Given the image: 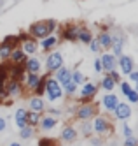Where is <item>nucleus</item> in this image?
Returning <instances> with one entry per match:
<instances>
[{"instance_id":"nucleus-1","label":"nucleus","mask_w":138,"mask_h":146,"mask_svg":"<svg viewBox=\"0 0 138 146\" xmlns=\"http://www.w3.org/2000/svg\"><path fill=\"white\" fill-rule=\"evenodd\" d=\"M98 108H100L98 102L96 104L94 102H79L75 109H73V116L79 121H91L98 114Z\"/></svg>"},{"instance_id":"nucleus-2","label":"nucleus","mask_w":138,"mask_h":146,"mask_svg":"<svg viewBox=\"0 0 138 146\" xmlns=\"http://www.w3.org/2000/svg\"><path fill=\"white\" fill-rule=\"evenodd\" d=\"M91 129H93V135H98V137H105V135L112 134L114 130V125L110 123V120L103 114H96L93 120H91Z\"/></svg>"},{"instance_id":"nucleus-3","label":"nucleus","mask_w":138,"mask_h":146,"mask_svg":"<svg viewBox=\"0 0 138 146\" xmlns=\"http://www.w3.org/2000/svg\"><path fill=\"white\" fill-rule=\"evenodd\" d=\"M46 97H47L49 102H54V100H61L63 99V88H61V85L51 74L46 78Z\"/></svg>"},{"instance_id":"nucleus-4","label":"nucleus","mask_w":138,"mask_h":146,"mask_svg":"<svg viewBox=\"0 0 138 146\" xmlns=\"http://www.w3.org/2000/svg\"><path fill=\"white\" fill-rule=\"evenodd\" d=\"M18 39H19L18 46L21 48V51H23L26 56H35L39 53V40L30 37L28 34H21V35H18Z\"/></svg>"},{"instance_id":"nucleus-5","label":"nucleus","mask_w":138,"mask_h":146,"mask_svg":"<svg viewBox=\"0 0 138 146\" xmlns=\"http://www.w3.org/2000/svg\"><path fill=\"white\" fill-rule=\"evenodd\" d=\"M26 34L30 37H33L35 40H42V39H46L47 35H52L51 30H49V27H47L46 19H42V21H33V23L28 27V32Z\"/></svg>"},{"instance_id":"nucleus-6","label":"nucleus","mask_w":138,"mask_h":146,"mask_svg":"<svg viewBox=\"0 0 138 146\" xmlns=\"http://www.w3.org/2000/svg\"><path fill=\"white\" fill-rule=\"evenodd\" d=\"M44 65H46V72H49V74H52V72H56L60 67H63L65 65V58H63L61 51L54 49V51H51V53H47Z\"/></svg>"},{"instance_id":"nucleus-7","label":"nucleus","mask_w":138,"mask_h":146,"mask_svg":"<svg viewBox=\"0 0 138 146\" xmlns=\"http://www.w3.org/2000/svg\"><path fill=\"white\" fill-rule=\"evenodd\" d=\"M112 35V46H110V53L114 56H121L124 53V42H126V35L124 32H121V30H114V32H110Z\"/></svg>"},{"instance_id":"nucleus-8","label":"nucleus","mask_w":138,"mask_h":146,"mask_svg":"<svg viewBox=\"0 0 138 146\" xmlns=\"http://www.w3.org/2000/svg\"><path fill=\"white\" fill-rule=\"evenodd\" d=\"M98 90H100L98 85H94V83H91V81H86L77 90V93H79V102H91L94 97H96Z\"/></svg>"},{"instance_id":"nucleus-9","label":"nucleus","mask_w":138,"mask_h":146,"mask_svg":"<svg viewBox=\"0 0 138 146\" xmlns=\"http://www.w3.org/2000/svg\"><path fill=\"white\" fill-rule=\"evenodd\" d=\"M82 25L79 23H65L60 32V40H67V42H77V35Z\"/></svg>"},{"instance_id":"nucleus-10","label":"nucleus","mask_w":138,"mask_h":146,"mask_svg":"<svg viewBox=\"0 0 138 146\" xmlns=\"http://www.w3.org/2000/svg\"><path fill=\"white\" fill-rule=\"evenodd\" d=\"M18 44H19V39L18 37H12V35H7L4 40H0V60L7 62L10 51H12Z\"/></svg>"},{"instance_id":"nucleus-11","label":"nucleus","mask_w":138,"mask_h":146,"mask_svg":"<svg viewBox=\"0 0 138 146\" xmlns=\"http://www.w3.org/2000/svg\"><path fill=\"white\" fill-rule=\"evenodd\" d=\"M5 93L9 99H18L25 93V88H23V83L21 81H16V79H7L5 81V86H4Z\"/></svg>"},{"instance_id":"nucleus-12","label":"nucleus","mask_w":138,"mask_h":146,"mask_svg":"<svg viewBox=\"0 0 138 146\" xmlns=\"http://www.w3.org/2000/svg\"><path fill=\"white\" fill-rule=\"evenodd\" d=\"M117 69L121 76H128L131 70H135V58L122 53L121 56H117Z\"/></svg>"},{"instance_id":"nucleus-13","label":"nucleus","mask_w":138,"mask_h":146,"mask_svg":"<svg viewBox=\"0 0 138 146\" xmlns=\"http://www.w3.org/2000/svg\"><path fill=\"white\" fill-rule=\"evenodd\" d=\"M131 104H128V102H121L119 100V104H117V108L114 109V116H115V120H119V121H128L129 118H131Z\"/></svg>"},{"instance_id":"nucleus-14","label":"nucleus","mask_w":138,"mask_h":146,"mask_svg":"<svg viewBox=\"0 0 138 146\" xmlns=\"http://www.w3.org/2000/svg\"><path fill=\"white\" fill-rule=\"evenodd\" d=\"M60 44V35L52 34V35H47L46 39L39 40V49L44 51V53H51V51H54L56 46Z\"/></svg>"},{"instance_id":"nucleus-15","label":"nucleus","mask_w":138,"mask_h":146,"mask_svg":"<svg viewBox=\"0 0 138 146\" xmlns=\"http://www.w3.org/2000/svg\"><path fill=\"white\" fill-rule=\"evenodd\" d=\"M117 104H119V97L115 95V93H105L103 95V99H101V102H100V106L105 109V113H109V114H112L114 113V109L117 108Z\"/></svg>"},{"instance_id":"nucleus-16","label":"nucleus","mask_w":138,"mask_h":146,"mask_svg":"<svg viewBox=\"0 0 138 146\" xmlns=\"http://www.w3.org/2000/svg\"><path fill=\"white\" fill-rule=\"evenodd\" d=\"M100 62H101V69H103L105 74L114 70V69H117V56H114L110 51H105V53L100 56Z\"/></svg>"},{"instance_id":"nucleus-17","label":"nucleus","mask_w":138,"mask_h":146,"mask_svg":"<svg viewBox=\"0 0 138 146\" xmlns=\"http://www.w3.org/2000/svg\"><path fill=\"white\" fill-rule=\"evenodd\" d=\"M56 125H58V118L51 116V114H47V113H42V114H40L39 127H40L42 132H51V130H54Z\"/></svg>"},{"instance_id":"nucleus-18","label":"nucleus","mask_w":138,"mask_h":146,"mask_svg":"<svg viewBox=\"0 0 138 146\" xmlns=\"http://www.w3.org/2000/svg\"><path fill=\"white\" fill-rule=\"evenodd\" d=\"M77 137H79V132H77V129L73 127V125H65L63 130L60 132V141L61 143H68V144L75 143Z\"/></svg>"},{"instance_id":"nucleus-19","label":"nucleus","mask_w":138,"mask_h":146,"mask_svg":"<svg viewBox=\"0 0 138 146\" xmlns=\"http://www.w3.org/2000/svg\"><path fill=\"white\" fill-rule=\"evenodd\" d=\"M46 108H47V104H46V100H44V97H37V95H31L30 99H28V111H37V113H44L46 111Z\"/></svg>"},{"instance_id":"nucleus-20","label":"nucleus","mask_w":138,"mask_h":146,"mask_svg":"<svg viewBox=\"0 0 138 146\" xmlns=\"http://www.w3.org/2000/svg\"><path fill=\"white\" fill-rule=\"evenodd\" d=\"M52 78H54L60 85L63 86V85H67V83H70L72 81V69L70 67H67V65H63V67H60L56 72H52Z\"/></svg>"},{"instance_id":"nucleus-21","label":"nucleus","mask_w":138,"mask_h":146,"mask_svg":"<svg viewBox=\"0 0 138 146\" xmlns=\"http://www.w3.org/2000/svg\"><path fill=\"white\" fill-rule=\"evenodd\" d=\"M23 67H25V72L40 74V70H42V62H40V58H37V56H28V58L25 60Z\"/></svg>"},{"instance_id":"nucleus-22","label":"nucleus","mask_w":138,"mask_h":146,"mask_svg":"<svg viewBox=\"0 0 138 146\" xmlns=\"http://www.w3.org/2000/svg\"><path fill=\"white\" fill-rule=\"evenodd\" d=\"M96 40L103 51H109L112 46V35H110V30H101V32L96 35Z\"/></svg>"},{"instance_id":"nucleus-23","label":"nucleus","mask_w":138,"mask_h":146,"mask_svg":"<svg viewBox=\"0 0 138 146\" xmlns=\"http://www.w3.org/2000/svg\"><path fill=\"white\" fill-rule=\"evenodd\" d=\"M26 58H28V56L23 53V51H21V48L16 46L12 51H10V55H9V60H7V62H10L12 65H23Z\"/></svg>"},{"instance_id":"nucleus-24","label":"nucleus","mask_w":138,"mask_h":146,"mask_svg":"<svg viewBox=\"0 0 138 146\" xmlns=\"http://www.w3.org/2000/svg\"><path fill=\"white\" fill-rule=\"evenodd\" d=\"M40 76L42 74H31V72H26L25 78H23V88L28 90V92H33V88L39 85V81H40Z\"/></svg>"},{"instance_id":"nucleus-25","label":"nucleus","mask_w":138,"mask_h":146,"mask_svg":"<svg viewBox=\"0 0 138 146\" xmlns=\"http://www.w3.org/2000/svg\"><path fill=\"white\" fill-rule=\"evenodd\" d=\"M9 70V79H16V81H21L23 83V78H25V67L23 65H12V67H7Z\"/></svg>"},{"instance_id":"nucleus-26","label":"nucleus","mask_w":138,"mask_h":146,"mask_svg":"<svg viewBox=\"0 0 138 146\" xmlns=\"http://www.w3.org/2000/svg\"><path fill=\"white\" fill-rule=\"evenodd\" d=\"M26 108H18L16 113H14V123L18 129H23L26 127Z\"/></svg>"},{"instance_id":"nucleus-27","label":"nucleus","mask_w":138,"mask_h":146,"mask_svg":"<svg viewBox=\"0 0 138 146\" xmlns=\"http://www.w3.org/2000/svg\"><path fill=\"white\" fill-rule=\"evenodd\" d=\"M93 37H94V35H93V32H91L89 28H86V27H80V30H79V35H77V42L89 44Z\"/></svg>"},{"instance_id":"nucleus-28","label":"nucleus","mask_w":138,"mask_h":146,"mask_svg":"<svg viewBox=\"0 0 138 146\" xmlns=\"http://www.w3.org/2000/svg\"><path fill=\"white\" fill-rule=\"evenodd\" d=\"M63 88V97H67V99H73L77 95V90H79V86L75 85V83H67V85H63L61 86Z\"/></svg>"},{"instance_id":"nucleus-29","label":"nucleus","mask_w":138,"mask_h":146,"mask_svg":"<svg viewBox=\"0 0 138 146\" xmlns=\"http://www.w3.org/2000/svg\"><path fill=\"white\" fill-rule=\"evenodd\" d=\"M49 76V72H46V74H42L40 76V81H39V85L33 88V95H37V97H44L46 95V78Z\"/></svg>"},{"instance_id":"nucleus-30","label":"nucleus","mask_w":138,"mask_h":146,"mask_svg":"<svg viewBox=\"0 0 138 146\" xmlns=\"http://www.w3.org/2000/svg\"><path fill=\"white\" fill-rule=\"evenodd\" d=\"M115 86H117V83H115L114 79H110L107 74H105V76H103V79L100 81V88H101V90H105L107 93L114 92V90H115Z\"/></svg>"},{"instance_id":"nucleus-31","label":"nucleus","mask_w":138,"mask_h":146,"mask_svg":"<svg viewBox=\"0 0 138 146\" xmlns=\"http://www.w3.org/2000/svg\"><path fill=\"white\" fill-rule=\"evenodd\" d=\"M39 121H40V113L37 111H26V125L28 127H39Z\"/></svg>"},{"instance_id":"nucleus-32","label":"nucleus","mask_w":138,"mask_h":146,"mask_svg":"<svg viewBox=\"0 0 138 146\" xmlns=\"http://www.w3.org/2000/svg\"><path fill=\"white\" fill-rule=\"evenodd\" d=\"M80 125H79V129H77V132L79 134H82V137H91L93 135V129H91V121H79Z\"/></svg>"},{"instance_id":"nucleus-33","label":"nucleus","mask_w":138,"mask_h":146,"mask_svg":"<svg viewBox=\"0 0 138 146\" xmlns=\"http://www.w3.org/2000/svg\"><path fill=\"white\" fill-rule=\"evenodd\" d=\"M33 135H35V129L33 127H23V129H19V137L23 139V141H30V139H33Z\"/></svg>"},{"instance_id":"nucleus-34","label":"nucleus","mask_w":138,"mask_h":146,"mask_svg":"<svg viewBox=\"0 0 138 146\" xmlns=\"http://www.w3.org/2000/svg\"><path fill=\"white\" fill-rule=\"evenodd\" d=\"M86 81H88V78L84 76L80 70H77V69H75V70H72V83H75L77 86H80V85H84Z\"/></svg>"},{"instance_id":"nucleus-35","label":"nucleus","mask_w":138,"mask_h":146,"mask_svg":"<svg viewBox=\"0 0 138 146\" xmlns=\"http://www.w3.org/2000/svg\"><path fill=\"white\" fill-rule=\"evenodd\" d=\"M133 88H135V86L131 85V83H128V81H121V83H119V90H121V93H122L124 97L128 95V93H129Z\"/></svg>"},{"instance_id":"nucleus-36","label":"nucleus","mask_w":138,"mask_h":146,"mask_svg":"<svg viewBox=\"0 0 138 146\" xmlns=\"http://www.w3.org/2000/svg\"><path fill=\"white\" fill-rule=\"evenodd\" d=\"M126 99H128V104H138V90L133 88L128 95H126Z\"/></svg>"},{"instance_id":"nucleus-37","label":"nucleus","mask_w":138,"mask_h":146,"mask_svg":"<svg viewBox=\"0 0 138 146\" xmlns=\"http://www.w3.org/2000/svg\"><path fill=\"white\" fill-rule=\"evenodd\" d=\"M88 46H89V51H91V53H100V51H101V48H100V44H98L96 37H93L91 42H89Z\"/></svg>"},{"instance_id":"nucleus-38","label":"nucleus","mask_w":138,"mask_h":146,"mask_svg":"<svg viewBox=\"0 0 138 146\" xmlns=\"http://www.w3.org/2000/svg\"><path fill=\"white\" fill-rule=\"evenodd\" d=\"M107 76H109L110 79H114L115 83H117V85H119V83L122 81V76L119 74V70H117V69H114V70H110V72H107Z\"/></svg>"},{"instance_id":"nucleus-39","label":"nucleus","mask_w":138,"mask_h":146,"mask_svg":"<svg viewBox=\"0 0 138 146\" xmlns=\"http://www.w3.org/2000/svg\"><path fill=\"white\" fill-rule=\"evenodd\" d=\"M56 141L52 139V137H40L39 139V146H54Z\"/></svg>"},{"instance_id":"nucleus-40","label":"nucleus","mask_w":138,"mask_h":146,"mask_svg":"<svg viewBox=\"0 0 138 146\" xmlns=\"http://www.w3.org/2000/svg\"><path fill=\"white\" fill-rule=\"evenodd\" d=\"M44 113L51 114V116H54V118H58V116H61V114H63V111H61V109H58V108H46V111H44Z\"/></svg>"},{"instance_id":"nucleus-41","label":"nucleus","mask_w":138,"mask_h":146,"mask_svg":"<svg viewBox=\"0 0 138 146\" xmlns=\"http://www.w3.org/2000/svg\"><path fill=\"white\" fill-rule=\"evenodd\" d=\"M122 146H138V139L135 137V135H131V137H124Z\"/></svg>"},{"instance_id":"nucleus-42","label":"nucleus","mask_w":138,"mask_h":146,"mask_svg":"<svg viewBox=\"0 0 138 146\" xmlns=\"http://www.w3.org/2000/svg\"><path fill=\"white\" fill-rule=\"evenodd\" d=\"M122 135H124V137H131V135H133V129L126 121H122Z\"/></svg>"},{"instance_id":"nucleus-43","label":"nucleus","mask_w":138,"mask_h":146,"mask_svg":"<svg viewBox=\"0 0 138 146\" xmlns=\"http://www.w3.org/2000/svg\"><path fill=\"white\" fill-rule=\"evenodd\" d=\"M91 146H103V137H98V135H91L89 137Z\"/></svg>"},{"instance_id":"nucleus-44","label":"nucleus","mask_w":138,"mask_h":146,"mask_svg":"<svg viewBox=\"0 0 138 146\" xmlns=\"http://www.w3.org/2000/svg\"><path fill=\"white\" fill-rule=\"evenodd\" d=\"M93 69H94V72H96V74H101V72H103L100 58H94V62H93Z\"/></svg>"},{"instance_id":"nucleus-45","label":"nucleus","mask_w":138,"mask_h":146,"mask_svg":"<svg viewBox=\"0 0 138 146\" xmlns=\"http://www.w3.org/2000/svg\"><path fill=\"white\" fill-rule=\"evenodd\" d=\"M128 78H129V81L133 83V85H138V70H136V69L129 72V74H128Z\"/></svg>"},{"instance_id":"nucleus-46","label":"nucleus","mask_w":138,"mask_h":146,"mask_svg":"<svg viewBox=\"0 0 138 146\" xmlns=\"http://www.w3.org/2000/svg\"><path fill=\"white\" fill-rule=\"evenodd\" d=\"M7 130V120L4 116H0V132H5Z\"/></svg>"},{"instance_id":"nucleus-47","label":"nucleus","mask_w":138,"mask_h":146,"mask_svg":"<svg viewBox=\"0 0 138 146\" xmlns=\"http://www.w3.org/2000/svg\"><path fill=\"white\" fill-rule=\"evenodd\" d=\"M9 146H23V144H21V143H18V141H12V143H10Z\"/></svg>"},{"instance_id":"nucleus-48","label":"nucleus","mask_w":138,"mask_h":146,"mask_svg":"<svg viewBox=\"0 0 138 146\" xmlns=\"http://www.w3.org/2000/svg\"><path fill=\"white\" fill-rule=\"evenodd\" d=\"M0 4H2V0H0Z\"/></svg>"},{"instance_id":"nucleus-49","label":"nucleus","mask_w":138,"mask_h":146,"mask_svg":"<svg viewBox=\"0 0 138 146\" xmlns=\"http://www.w3.org/2000/svg\"><path fill=\"white\" fill-rule=\"evenodd\" d=\"M54 146H58V144H54Z\"/></svg>"}]
</instances>
